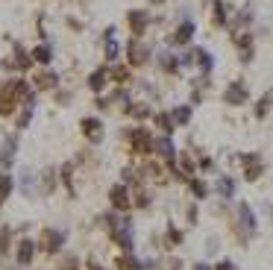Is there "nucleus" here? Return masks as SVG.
Instances as JSON below:
<instances>
[{
  "label": "nucleus",
  "instance_id": "obj_25",
  "mask_svg": "<svg viewBox=\"0 0 273 270\" xmlns=\"http://www.w3.org/2000/svg\"><path fill=\"white\" fill-rule=\"evenodd\" d=\"M273 109V88H267V94L256 103V118H267Z\"/></svg>",
  "mask_w": 273,
  "mask_h": 270
},
{
  "label": "nucleus",
  "instance_id": "obj_24",
  "mask_svg": "<svg viewBox=\"0 0 273 270\" xmlns=\"http://www.w3.org/2000/svg\"><path fill=\"white\" fill-rule=\"evenodd\" d=\"M126 115H129V118H135V120H144V118H150L153 112H150V106H147V103H129V106H126Z\"/></svg>",
  "mask_w": 273,
  "mask_h": 270
},
{
  "label": "nucleus",
  "instance_id": "obj_16",
  "mask_svg": "<svg viewBox=\"0 0 273 270\" xmlns=\"http://www.w3.org/2000/svg\"><path fill=\"white\" fill-rule=\"evenodd\" d=\"M103 59H106V65H118V59H120V41H118V35L103 41Z\"/></svg>",
  "mask_w": 273,
  "mask_h": 270
},
{
  "label": "nucleus",
  "instance_id": "obj_29",
  "mask_svg": "<svg viewBox=\"0 0 273 270\" xmlns=\"http://www.w3.org/2000/svg\"><path fill=\"white\" fill-rule=\"evenodd\" d=\"M9 191H12V179H9L6 173H0V200H3Z\"/></svg>",
  "mask_w": 273,
  "mask_h": 270
},
{
  "label": "nucleus",
  "instance_id": "obj_10",
  "mask_svg": "<svg viewBox=\"0 0 273 270\" xmlns=\"http://www.w3.org/2000/svg\"><path fill=\"white\" fill-rule=\"evenodd\" d=\"M129 141H132V147H135L138 153H150L153 150V138H150V132L144 129V126H135V129H129Z\"/></svg>",
  "mask_w": 273,
  "mask_h": 270
},
{
  "label": "nucleus",
  "instance_id": "obj_13",
  "mask_svg": "<svg viewBox=\"0 0 273 270\" xmlns=\"http://www.w3.org/2000/svg\"><path fill=\"white\" fill-rule=\"evenodd\" d=\"M156 65H159V71H162V74H179V71H182V68H179V56H173L171 50H162L159 53V56H156Z\"/></svg>",
  "mask_w": 273,
  "mask_h": 270
},
{
  "label": "nucleus",
  "instance_id": "obj_28",
  "mask_svg": "<svg viewBox=\"0 0 273 270\" xmlns=\"http://www.w3.org/2000/svg\"><path fill=\"white\" fill-rule=\"evenodd\" d=\"M118 267L120 270H141V264H138L132 255H120V258H118Z\"/></svg>",
  "mask_w": 273,
  "mask_h": 270
},
{
  "label": "nucleus",
  "instance_id": "obj_11",
  "mask_svg": "<svg viewBox=\"0 0 273 270\" xmlns=\"http://www.w3.org/2000/svg\"><path fill=\"white\" fill-rule=\"evenodd\" d=\"M30 56H33V62L38 68H50L53 65V44H50V41H38Z\"/></svg>",
  "mask_w": 273,
  "mask_h": 270
},
{
  "label": "nucleus",
  "instance_id": "obj_6",
  "mask_svg": "<svg viewBox=\"0 0 273 270\" xmlns=\"http://www.w3.org/2000/svg\"><path fill=\"white\" fill-rule=\"evenodd\" d=\"M35 62H33V56L24 50L18 41H12V59H3V68H9V71H30Z\"/></svg>",
  "mask_w": 273,
  "mask_h": 270
},
{
  "label": "nucleus",
  "instance_id": "obj_20",
  "mask_svg": "<svg viewBox=\"0 0 273 270\" xmlns=\"http://www.w3.org/2000/svg\"><path fill=\"white\" fill-rule=\"evenodd\" d=\"M238 220L244 223L247 232H256V215H253V209H250L247 202H241L238 206Z\"/></svg>",
  "mask_w": 273,
  "mask_h": 270
},
{
  "label": "nucleus",
  "instance_id": "obj_2",
  "mask_svg": "<svg viewBox=\"0 0 273 270\" xmlns=\"http://www.w3.org/2000/svg\"><path fill=\"white\" fill-rule=\"evenodd\" d=\"M126 24H129V33L135 35V38H144V33L150 30V24H153V18L147 9H129L126 12Z\"/></svg>",
  "mask_w": 273,
  "mask_h": 270
},
{
  "label": "nucleus",
  "instance_id": "obj_14",
  "mask_svg": "<svg viewBox=\"0 0 273 270\" xmlns=\"http://www.w3.org/2000/svg\"><path fill=\"white\" fill-rule=\"evenodd\" d=\"M194 65L200 68V74H209L215 71V53H209L206 47H194Z\"/></svg>",
  "mask_w": 273,
  "mask_h": 270
},
{
  "label": "nucleus",
  "instance_id": "obj_32",
  "mask_svg": "<svg viewBox=\"0 0 273 270\" xmlns=\"http://www.w3.org/2000/svg\"><path fill=\"white\" fill-rule=\"evenodd\" d=\"M56 100H59L62 106H65V103H71V100H74V94H71V91H59V88H56Z\"/></svg>",
  "mask_w": 273,
  "mask_h": 270
},
{
  "label": "nucleus",
  "instance_id": "obj_21",
  "mask_svg": "<svg viewBox=\"0 0 273 270\" xmlns=\"http://www.w3.org/2000/svg\"><path fill=\"white\" fill-rule=\"evenodd\" d=\"M33 258H35V244L30 238H24V241L18 244V261H21V264H30Z\"/></svg>",
  "mask_w": 273,
  "mask_h": 270
},
{
  "label": "nucleus",
  "instance_id": "obj_35",
  "mask_svg": "<svg viewBox=\"0 0 273 270\" xmlns=\"http://www.w3.org/2000/svg\"><path fill=\"white\" fill-rule=\"evenodd\" d=\"M194 270H212L209 264H194Z\"/></svg>",
  "mask_w": 273,
  "mask_h": 270
},
{
  "label": "nucleus",
  "instance_id": "obj_17",
  "mask_svg": "<svg viewBox=\"0 0 273 270\" xmlns=\"http://www.w3.org/2000/svg\"><path fill=\"white\" fill-rule=\"evenodd\" d=\"M109 200H112V206H115V209H120V212H123V209H129V191H126L123 185H115L112 191H109Z\"/></svg>",
  "mask_w": 273,
  "mask_h": 270
},
{
  "label": "nucleus",
  "instance_id": "obj_1",
  "mask_svg": "<svg viewBox=\"0 0 273 270\" xmlns=\"http://www.w3.org/2000/svg\"><path fill=\"white\" fill-rule=\"evenodd\" d=\"M150 56H153V47H150V41H144V38H129L126 41V62L129 68H141L150 62Z\"/></svg>",
  "mask_w": 273,
  "mask_h": 270
},
{
  "label": "nucleus",
  "instance_id": "obj_31",
  "mask_svg": "<svg viewBox=\"0 0 273 270\" xmlns=\"http://www.w3.org/2000/svg\"><path fill=\"white\" fill-rule=\"evenodd\" d=\"M191 191H194V194H197L200 200H203L206 194H209V188H206L203 182H200V179H191Z\"/></svg>",
  "mask_w": 273,
  "mask_h": 270
},
{
  "label": "nucleus",
  "instance_id": "obj_34",
  "mask_svg": "<svg viewBox=\"0 0 273 270\" xmlns=\"http://www.w3.org/2000/svg\"><path fill=\"white\" fill-rule=\"evenodd\" d=\"M6 247H9V229L0 232V250H6Z\"/></svg>",
  "mask_w": 273,
  "mask_h": 270
},
{
  "label": "nucleus",
  "instance_id": "obj_18",
  "mask_svg": "<svg viewBox=\"0 0 273 270\" xmlns=\"http://www.w3.org/2000/svg\"><path fill=\"white\" fill-rule=\"evenodd\" d=\"M191 115H194V106L191 103H182V106H176L171 112V118L176 126H185V123H191Z\"/></svg>",
  "mask_w": 273,
  "mask_h": 270
},
{
  "label": "nucleus",
  "instance_id": "obj_7",
  "mask_svg": "<svg viewBox=\"0 0 273 270\" xmlns=\"http://www.w3.org/2000/svg\"><path fill=\"white\" fill-rule=\"evenodd\" d=\"M80 129H83V135H86L91 144H100L103 135H106L103 118H97V115H88V118H83V120H80Z\"/></svg>",
  "mask_w": 273,
  "mask_h": 270
},
{
  "label": "nucleus",
  "instance_id": "obj_26",
  "mask_svg": "<svg viewBox=\"0 0 273 270\" xmlns=\"http://www.w3.org/2000/svg\"><path fill=\"white\" fill-rule=\"evenodd\" d=\"M21 191L27 194V197H33L35 194V185H33V170H21Z\"/></svg>",
  "mask_w": 273,
  "mask_h": 270
},
{
  "label": "nucleus",
  "instance_id": "obj_36",
  "mask_svg": "<svg viewBox=\"0 0 273 270\" xmlns=\"http://www.w3.org/2000/svg\"><path fill=\"white\" fill-rule=\"evenodd\" d=\"M150 3H156V6H159V3H165V0H150Z\"/></svg>",
  "mask_w": 273,
  "mask_h": 270
},
{
  "label": "nucleus",
  "instance_id": "obj_23",
  "mask_svg": "<svg viewBox=\"0 0 273 270\" xmlns=\"http://www.w3.org/2000/svg\"><path fill=\"white\" fill-rule=\"evenodd\" d=\"M112 238L118 241V244L123 247V250H126V253L132 250V235H129V223H123V226H118V229L112 232Z\"/></svg>",
  "mask_w": 273,
  "mask_h": 270
},
{
  "label": "nucleus",
  "instance_id": "obj_8",
  "mask_svg": "<svg viewBox=\"0 0 273 270\" xmlns=\"http://www.w3.org/2000/svg\"><path fill=\"white\" fill-rule=\"evenodd\" d=\"M247 100H250L247 83L235 80V83H229V85H226V91H223V103H226V106H244Z\"/></svg>",
  "mask_w": 273,
  "mask_h": 270
},
{
  "label": "nucleus",
  "instance_id": "obj_15",
  "mask_svg": "<svg viewBox=\"0 0 273 270\" xmlns=\"http://www.w3.org/2000/svg\"><path fill=\"white\" fill-rule=\"evenodd\" d=\"M212 24L215 27H229V6H226V0H215L212 3Z\"/></svg>",
  "mask_w": 273,
  "mask_h": 270
},
{
  "label": "nucleus",
  "instance_id": "obj_9",
  "mask_svg": "<svg viewBox=\"0 0 273 270\" xmlns=\"http://www.w3.org/2000/svg\"><path fill=\"white\" fill-rule=\"evenodd\" d=\"M109 65H100L94 68L91 74H88V88H91V94H103L106 88H109Z\"/></svg>",
  "mask_w": 273,
  "mask_h": 270
},
{
  "label": "nucleus",
  "instance_id": "obj_30",
  "mask_svg": "<svg viewBox=\"0 0 273 270\" xmlns=\"http://www.w3.org/2000/svg\"><path fill=\"white\" fill-rule=\"evenodd\" d=\"M179 68H194V47L179 56Z\"/></svg>",
  "mask_w": 273,
  "mask_h": 270
},
{
  "label": "nucleus",
  "instance_id": "obj_12",
  "mask_svg": "<svg viewBox=\"0 0 273 270\" xmlns=\"http://www.w3.org/2000/svg\"><path fill=\"white\" fill-rule=\"evenodd\" d=\"M153 150L168 162V165H173L176 162V147H173V141H171V135H159L153 141Z\"/></svg>",
  "mask_w": 273,
  "mask_h": 270
},
{
  "label": "nucleus",
  "instance_id": "obj_22",
  "mask_svg": "<svg viewBox=\"0 0 273 270\" xmlns=\"http://www.w3.org/2000/svg\"><path fill=\"white\" fill-rule=\"evenodd\" d=\"M153 120H156V126L162 129V135H171L173 129H176V123H173L171 112H156V115H153Z\"/></svg>",
  "mask_w": 273,
  "mask_h": 270
},
{
  "label": "nucleus",
  "instance_id": "obj_4",
  "mask_svg": "<svg viewBox=\"0 0 273 270\" xmlns=\"http://www.w3.org/2000/svg\"><path fill=\"white\" fill-rule=\"evenodd\" d=\"M232 41H235V47H238V59L241 65H250L253 59H256V41H253V35L247 33H232Z\"/></svg>",
  "mask_w": 273,
  "mask_h": 270
},
{
  "label": "nucleus",
  "instance_id": "obj_5",
  "mask_svg": "<svg viewBox=\"0 0 273 270\" xmlns=\"http://www.w3.org/2000/svg\"><path fill=\"white\" fill-rule=\"evenodd\" d=\"M62 85V77L53 71V68H38L33 77V88H38V91H56Z\"/></svg>",
  "mask_w": 273,
  "mask_h": 270
},
{
  "label": "nucleus",
  "instance_id": "obj_33",
  "mask_svg": "<svg viewBox=\"0 0 273 270\" xmlns=\"http://www.w3.org/2000/svg\"><path fill=\"white\" fill-rule=\"evenodd\" d=\"M179 159H182V162H179V165H182V170H185V173H194V162H191L188 156H179Z\"/></svg>",
  "mask_w": 273,
  "mask_h": 270
},
{
  "label": "nucleus",
  "instance_id": "obj_3",
  "mask_svg": "<svg viewBox=\"0 0 273 270\" xmlns=\"http://www.w3.org/2000/svg\"><path fill=\"white\" fill-rule=\"evenodd\" d=\"M194 33H197V24H194V18H182V21H179V27L173 30V35L168 38V44L188 47V44L194 41Z\"/></svg>",
  "mask_w": 273,
  "mask_h": 270
},
{
  "label": "nucleus",
  "instance_id": "obj_19",
  "mask_svg": "<svg viewBox=\"0 0 273 270\" xmlns=\"http://www.w3.org/2000/svg\"><path fill=\"white\" fill-rule=\"evenodd\" d=\"M44 247H47V253H59L62 250V241H65V235L62 232H53V229H44Z\"/></svg>",
  "mask_w": 273,
  "mask_h": 270
},
{
  "label": "nucleus",
  "instance_id": "obj_27",
  "mask_svg": "<svg viewBox=\"0 0 273 270\" xmlns=\"http://www.w3.org/2000/svg\"><path fill=\"white\" fill-rule=\"evenodd\" d=\"M218 191H221L223 197H232V194H235V179L221 176V179H218Z\"/></svg>",
  "mask_w": 273,
  "mask_h": 270
}]
</instances>
